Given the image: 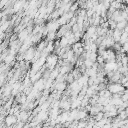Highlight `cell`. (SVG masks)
Listing matches in <instances>:
<instances>
[{
    "label": "cell",
    "mask_w": 128,
    "mask_h": 128,
    "mask_svg": "<svg viewBox=\"0 0 128 128\" xmlns=\"http://www.w3.org/2000/svg\"><path fill=\"white\" fill-rule=\"evenodd\" d=\"M107 90L111 94H119V95H121L126 90V88L123 87V85L118 83V82H111L110 84L107 85Z\"/></svg>",
    "instance_id": "obj_1"
},
{
    "label": "cell",
    "mask_w": 128,
    "mask_h": 128,
    "mask_svg": "<svg viewBox=\"0 0 128 128\" xmlns=\"http://www.w3.org/2000/svg\"><path fill=\"white\" fill-rule=\"evenodd\" d=\"M58 62V56L55 55V54H49L47 57H46V61H45V64H46V67L48 70H52L55 68L56 64Z\"/></svg>",
    "instance_id": "obj_2"
},
{
    "label": "cell",
    "mask_w": 128,
    "mask_h": 128,
    "mask_svg": "<svg viewBox=\"0 0 128 128\" xmlns=\"http://www.w3.org/2000/svg\"><path fill=\"white\" fill-rule=\"evenodd\" d=\"M104 70L106 72H114L117 70L118 68V63L116 61H112V62H106L104 65Z\"/></svg>",
    "instance_id": "obj_3"
},
{
    "label": "cell",
    "mask_w": 128,
    "mask_h": 128,
    "mask_svg": "<svg viewBox=\"0 0 128 128\" xmlns=\"http://www.w3.org/2000/svg\"><path fill=\"white\" fill-rule=\"evenodd\" d=\"M59 27H60V26H59L58 22L55 20V21H51V22H48L45 28H46L47 32H56V31L58 30V28H59Z\"/></svg>",
    "instance_id": "obj_4"
},
{
    "label": "cell",
    "mask_w": 128,
    "mask_h": 128,
    "mask_svg": "<svg viewBox=\"0 0 128 128\" xmlns=\"http://www.w3.org/2000/svg\"><path fill=\"white\" fill-rule=\"evenodd\" d=\"M34 54H35V49L32 48V47H29L23 54V59L26 60V61H31L34 57Z\"/></svg>",
    "instance_id": "obj_5"
},
{
    "label": "cell",
    "mask_w": 128,
    "mask_h": 128,
    "mask_svg": "<svg viewBox=\"0 0 128 128\" xmlns=\"http://www.w3.org/2000/svg\"><path fill=\"white\" fill-rule=\"evenodd\" d=\"M17 123V117L16 115H13V114H9L6 118H5V124L7 126H13Z\"/></svg>",
    "instance_id": "obj_6"
},
{
    "label": "cell",
    "mask_w": 128,
    "mask_h": 128,
    "mask_svg": "<svg viewBox=\"0 0 128 128\" xmlns=\"http://www.w3.org/2000/svg\"><path fill=\"white\" fill-rule=\"evenodd\" d=\"M45 81H46V79H44V78L38 79L37 81H35V83H34V88H33V89H35V90H37V91L43 90V89L45 88Z\"/></svg>",
    "instance_id": "obj_7"
},
{
    "label": "cell",
    "mask_w": 128,
    "mask_h": 128,
    "mask_svg": "<svg viewBox=\"0 0 128 128\" xmlns=\"http://www.w3.org/2000/svg\"><path fill=\"white\" fill-rule=\"evenodd\" d=\"M88 117V113L86 110L84 109H79L78 108V112H77V117H76V120L77 121H80V120H85L86 118Z\"/></svg>",
    "instance_id": "obj_8"
},
{
    "label": "cell",
    "mask_w": 128,
    "mask_h": 128,
    "mask_svg": "<svg viewBox=\"0 0 128 128\" xmlns=\"http://www.w3.org/2000/svg\"><path fill=\"white\" fill-rule=\"evenodd\" d=\"M29 37V30L28 29H22L19 33H18V39L19 41H24Z\"/></svg>",
    "instance_id": "obj_9"
},
{
    "label": "cell",
    "mask_w": 128,
    "mask_h": 128,
    "mask_svg": "<svg viewBox=\"0 0 128 128\" xmlns=\"http://www.w3.org/2000/svg\"><path fill=\"white\" fill-rule=\"evenodd\" d=\"M60 108L62 109V110H64V111H68L69 109H71V105H70V101H68L67 99H64L63 98V100L60 102Z\"/></svg>",
    "instance_id": "obj_10"
},
{
    "label": "cell",
    "mask_w": 128,
    "mask_h": 128,
    "mask_svg": "<svg viewBox=\"0 0 128 128\" xmlns=\"http://www.w3.org/2000/svg\"><path fill=\"white\" fill-rule=\"evenodd\" d=\"M28 117H29V114H28V112H26V111H21L20 113H19V115H18V117H17V122H25V121H27V119H28Z\"/></svg>",
    "instance_id": "obj_11"
},
{
    "label": "cell",
    "mask_w": 128,
    "mask_h": 128,
    "mask_svg": "<svg viewBox=\"0 0 128 128\" xmlns=\"http://www.w3.org/2000/svg\"><path fill=\"white\" fill-rule=\"evenodd\" d=\"M47 117H48L47 112H46V111L41 110V111H40V112L37 114V116H36V120H37V122L39 123V122H41V121L46 120V119H47Z\"/></svg>",
    "instance_id": "obj_12"
},
{
    "label": "cell",
    "mask_w": 128,
    "mask_h": 128,
    "mask_svg": "<svg viewBox=\"0 0 128 128\" xmlns=\"http://www.w3.org/2000/svg\"><path fill=\"white\" fill-rule=\"evenodd\" d=\"M55 89H56V91H59V92H62V91H64L66 88H67V84L63 81V82H57L56 84H55Z\"/></svg>",
    "instance_id": "obj_13"
},
{
    "label": "cell",
    "mask_w": 128,
    "mask_h": 128,
    "mask_svg": "<svg viewBox=\"0 0 128 128\" xmlns=\"http://www.w3.org/2000/svg\"><path fill=\"white\" fill-rule=\"evenodd\" d=\"M94 34H96V26H93V25H91V26H89L88 28H87V30H86V37H88V39L92 36V35H94Z\"/></svg>",
    "instance_id": "obj_14"
},
{
    "label": "cell",
    "mask_w": 128,
    "mask_h": 128,
    "mask_svg": "<svg viewBox=\"0 0 128 128\" xmlns=\"http://www.w3.org/2000/svg\"><path fill=\"white\" fill-rule=\"evenodd\" d=\"M126 26H127L126 20H121V21H119V22H116V28L119 29V30H121V31H123V29H124Z\"/></svg>",
    "instance_id": "obj_15"
},
{
    "label": "cell",
    "mask_w": 128,
    "mask_h": 128,
    "mask_svg": "<svg viewBox=\"0 0 128 128\" xmlns=\"http://www.w3.org/2000/svg\"><path fill=\"white\" fill-rule=\"evenodd\" d=\"M32 128H42V126H41V125H39V124H37V125H35V126H33Z\"/></svg>",
    "instance_id": "obj_16"
}]
</instances>
